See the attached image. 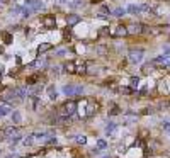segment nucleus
Returning a JSON list of instances; mask_svg holds the SVG:
<instances>
[{"label":"nucleus","mask_w":170,"mask_h":158,"mask_svg":"<svg viewBox=\"0 0 170 158\" xmlns=\"http://www.w3.org/2000/svg\"><path fill=\"white\" fill-rule=\"evenodd\" d=\"M92 4H99V2H102V0H90Z\"/></svg>","instance_id":"37"},{"label":"nucleus","mask_w":170,"mask_h":158,"mask_svg":"<svg viewBox=\"0 0 170 158\" xmlns=\"http://www.w3.org/2000/svg\"><path fill=\"white\" fill-rule=\"evenodd\" d=\"M10 112H12L10 105H7V104H0V117L7 116V114H10Z\"/></svg>","instance_id":"9"},{"label":"nucleus","mask_w":170,"mask_h":158,"mask_svg":"<svg viewBox=\"0 0 170 158\" xmlns=\"http://www.w3.org/2000/svg\"><path fill=\"white\" fill-rule=\"evenodd\" d=\"M116 129H117V124H116V122H109V124L106 126V133L109 134V136H111V134L116 131Z\"/></svg>","instance_id":"16"},{"label":"nucleus","mask_w":170,"mask_h":158,"mask_svg":"<svg viewBox=\"0 0 170 158\" xmlns=\"http://www.w3.org/2000/svg\"><path fill=\"white\" fill-rule=\"evenodd\" d=\"M44 24H46V27H54L56 26V21H54V17H46Z\"/></svg>","instance_id":"19"},{"label":"nucleus","mask_w":170,"mask_h":158,"mask_svg":"<svg viewBox=\"0 0 170 158\" xmlns=\"http://www.w3.org/2000/svg\"><path fill=\"white\" fill-rule=\"evenodd\" d=\"M53 72H54V73H61V66H54Z\"/></svg>","instance_id":"35"},{"label":"nucleus","mask_w":170,"mask_h":158,"mask_svg":"<svg viewBox=\"0 0 170 158\" xmlns=\"http://www.w3.org/2000/svg\"><path fill=\"white\" fill-rule=\"evenodd\" d=\"M36 80H37V75H31V77H27V85H34L36 83Z\"/></svg>","instance_id":"25"},{"label":"nucleus","mask_w":170,"mask_h":158,"mask_svg":"<svg viewBox=\"0 0 170 158\" xmlns=\"http://www.w3.org/2000/svg\"><path fill=\"white\" fill-rule=\"evenodd\" d=\"M32 143H34V134L24 138V145H26V146H29V145H32Z\"/></svg>","instance_id":"27"},{"label":"nucleus","mask_w":170,"mask_h":158,"mask_svg":"<svg viewBox=\"0 0 170 158\" xmlns=\"http://www.w3.org/2000/svg\"><path fill=\"white\" fill-rule=\"evenodd\" d=\"M27 158H31V157H27Z\"/></svg>","instance_id":"42"},{"label":"nucleus","mask_w":170,"mask_h":158,"mask_svg":"<svg viewBox=\"0 0 170 158\" xmlns=\"http://www.w3.org/2000/svg\"><path fill=\"white\" fill-rule=\"evenodd\" d=\"M46 143H49V145H56V138H54V136H49Z\"/></svg>","instance_id":"33"},{"label":"nucleus","mask_w":170,"mask_h":158,"mask_svg":"<svg viewBox=\"0 0 170 158\" xmlns=\"http://www.w3.org/2000/svg\"><path fill=\"white\" fill-rule=\"evenodd\" d=\"M102 158H111V157H102Z\"/></svg>","instance_id":"41"},{"label":"nucleus","mask_w":170,"mask_h":158,"mask_svg":"<svg viewBox=\"0 0 170 158\" xmlns=\"http://www.w3.org/2000/svg\"><path fill=\"white\" fill-rule=\"evenodd\" d=\"M128 14H131V16H138V14H141V7L136 5V4H131V5L126 7Z\"/></svg>","instance_id":"4"},{"label":"nucleus","mask_w":170,"mask_h":158,"mask_svg":"<svg viewBox=\"0 0 170 158\" xmlns=\"http://www.w3.org/2000/svg\"><path fill=\"white\" fill-rule=\"evenodd\" d=\"M129 85H131V89H136L139 85V77H131V80H129Z\"/></svg>","instance_id":"20"},{"label":"nucleus","mask_w":170,"mask_h":158,"mask_svg":"<svg viewBox=\"0 0 170 158\" xmlns=\"http://www.w3.org/2000/svg\"><path fill=\"white\" fill-rule=\"evenodd\" d=\"M153 112H155V109H153V107H146V109L143 111V114H153Z\"/></svg>","instance_id":"32"},{"label":"nucleus","mask_w":170,"mask_h":158,"mask_svg":"<svg viewBox=\"0 0 170 158\" xmlns=\"http://www.w3.org/2000/svg\"><path fill=\"white\" fill-rule=\"evenodd\" d=\"M48 138H49V134H46V133H36L34 134V139H37V141H41V143H46Z\"/></svg>","instance_id":"11"},{"label":"nucleus","mask_w":170,"mask_h":158,"mask_svg":"<svg viewBox=\"0 0 170 158\" xmlns=\"http://www.w3.org/2000/svg\"><path fill=\"white\" fill-rule=\"evenodd\" d=\"M143 60V49H131L129 51V61L131 63H139Z\"/></svg>","instance_id":"3"},{"label":"nucleus","mask_w":170,"mask_h":158,"mask_svg":"<svg viewBox=\"0 0 170 158\" xmlns=\"http://www.w3.org/2000/svg\"><path fill=\"white\" fill-rule=\"evenodd\" d=\"M112 36H126L128 34V27H124V26H116V29L111 32Z\"/></svg>","instance_id":"7"},{"label":"nucleus","mask_w":170,"mask_h":158,"mask_svg":"<svg viewBox=\"0 0 170 158\" xmlns=\"http://www.w3.org/2000/svg\"><path fill=\"white\" fill-rule=\"evenodd\" d=\"M117 114H121L119 107H117V105H112V109L109 111V116H117Z\"/></svg>","instance_id":"24"},{"label":"nucleus","mask_w":170,"mask_h":158,"mask_svg":"<svg viewBox=\"0 0 170 158\" xmlns=\"http://www.w3.org/2000/svg\"><path fill=\"white\" fill-rule=\"evenodd\" d=\"M46 92H48V97H49L51 100H54L56 97H58V92H56V89H54V85H48Z\"/></svg>","instance_id":"8"},{"label":"nucleus","mask_w":170,"mask_h":158,"mask_svg":"<svg viewBox=\"0 0 170 158\" xmlns=\"http://www.w3.org/2000/svg\"><path fill=\"white\" fill-rule=\"evenodd\" d=\"M49 49H51V44H49V42H42V44H39V46H37V53H39V54L49 51Z\"/></svg>","instance_id":"12"},{"label":"nucleus","mask_w":170,"mask_h":158,"mask_svg":"<svg viewBox=\"0 0 170 158\" xmlns=\"http://www.w3.org/2000/svg\"><path fill=\"white\" fill-rule=\"evenodd\" d=\"M2 53H4V48H2V46H0V54H2Z\"/></svg>","instance_id":"39"},{"label":"nucleus","mask_w":170,"mask_h":158,"mask_svg":"<svg viewBox=\"0 0 170 158\" xmlns=\"http://www.w3.org/2000/svg\"><path fill=\"white\" fill-rule=\"evenodd\" d=\"M32 99V109L34 111H39V107H41V99L37 97V95H31Z\"/></svg>","instance_id":"10"},{"label":"nucleus","mask_w":170,"mask_h":158,"mask_svg":"<svg viewBox=\"0 0 170 158\" xmlns=\"http://www.w3.org/2000/svg\"><path fill=\"white\" fill-rule=\"evenodd\" d=\"M75 66H77V63H75V61H68V63L65 65V68H66V72H68V73H77V68H75Z\"/></svg>","instance_id":"13"},{"label":"nucleus","mask_w":170,"mask_h":158,"mask_svg":"<svg viewBox=\"0 0 170 158\" xmlns=\"http://www.w3.org/2000/svg\"><path fill=\"white\" fill-rule=\"evenodd\" d=\"M61 92H63V95H70V97L72 95H80L84 92V87L82 85H77V87L75 85H65L63 89H61Z\"/></svg>","instance_id":"2"},{"label":"nucleus","mask_w":170,"mask_h":158,"mask_svg":"<svg viewBox=\"0 0 170 158\" xmlns=\"http://www.w3.org/2000/svg\"><path fill=\"white\" fill-rule=\"evenodd\" d=\"M75 141L78 143V145H85V143H87V136H84V134H78V136H75Z\"/></svg>","instance_id":"22"},{"label":"nucleus","mask_w":170,"mask_h":158,"mask_svg":"<svg viewBox=\"0 0 170 158\" xmlns=\"http://www.w3.org/2000/svg\"><path fill=\"white\" fill-rule=\"evenodd\" d=\"M141 7V12H151V7H150V4H143V5H139Z\"/></svg>","instance_id":"28"},{"label":"nucleus","mask_w":170,"mask_h":158,"mask_svg":"<svg viewBox=\"0 0 170 158\" xmlns=\"http://www.w3.org/2000/svg\"><path fill=\"white\" fill-rule=\"evenodd\" d=\"M121 92L129 95V94H133V89H131V87H124V89H121Z\"/></svg>","instance_id":"30"},{"label":"nucleus","mask_w":170,"mask_h":158,"mask_svg":"<svg viewBox=\"0 0 170 158\" xmlns=\"http://www.w3.org/2000/svg\"><path fill=\"white\" fill-rule=\"evenodd\" d=\"M78 104L75 100H66L63 105H61V114H66V116H73L75 111H77Z\"/></svg>","instance_id":"1"},{"label":"nucleus","mask_w":170,"mask_h":158,"mask_svg":"<svg viewBox=\"0 0 170 158\" xmlns=\"http://www.w3.org/2000/svg\"><path fill=\"white\" fill-rule=\"evenodd\" d=\"M145 94H146V87H143V89L139 90V95H145Z\"/></svg>","instance_id":"36"},{"label":"nucleus","mask_w":170,"mask_h":158,"mask_svg":"<svg viewBox=\"0 0 170 158\" xmlns=\"http://www.w3.org/2000/svg\"><path fill=\"white\" fill-rule=\"evenodd\" d=\"M21 139H22V136H12L10 138V143H12V145H16V143H19Z\"/></svg>","instance_id":"29"},{"label":"nucleus","mask_w":170,"mask_h":158,"mask_svg":"<svg viewBox=\"0 0 170 158\" xmlns=\"http://www.w3.org/2000/svg\"><path fill=\"white\" fill-rule=\"evenodd\" d=\"M2 36H4V42H5V44H10L12 42V34L10 32H2Z\"/></svg>","instance_id":"21"},{"label":"nucleus","mask_w":170,"mask_h":158,"mask_svg":"<svg viewBox=\"0 0 170 158\" xmlns=\"http://www.w3.org/2000/svg\"><path fill=\"white\" fill-rule=\"evenodd\" d=\"M60 2H61V4H66V2H68V0H60Z\"/></svg>","instance_id":"38"},{"label":"nucleus","mask_w":170,"mask_h":158,"mask_svg":"<svg viewBox=\"0 0 170 158\" xmlns=\"http://www.w3.org/2000/svg\"><path fill=\"white\" fill-rule=\"evenodd\" d=\"M16 94H17V97H19V99H24L26 95H29V94H27V90H26V87H17V89H16Z\"/></svg>","instance_id":"14"},{"label":"nucleus","mask_w":170,"mask_h":158,"mask_svg":"<svg viewBox=\"0 0 170 158\" xmlns=\"http://www.w3.org/2000/svg\"><path fill=\"white\" fill-rule=\"evenodd\" d=\"M66 53H68V49H58V51H56V56H65Z\"/></svg>","instance_id":"31"},{"label":"nucleus","mask_w":170,"mask_h":158,"mask_svg":"<svg viewBox=\"0 0 170 158\" xmlns=\"http://www.w3.org/2000/svg\"><path fill=\"white\" fill-rule=\"evenodd\" d=\"M97 148H99V150H106V148H107V143L104 141V139H97Z\"/></svg>","instance_id":"26"},{"label":"nucleus","mask_w":170,"mask_h":158,"mask_svg":"<svg viewBox=\"0 0 170 158\" xmlns=\"http://www.w3.org/2000/svg\"><path fill=\"white\" fill-rule=\"evenodd\" d=\"M32 12H34V10H32V7L27 5V7H24V9H22V16H24V17H29Z\"/></svg>","instance_id":"23"},{"label":"nucleus","mask_w":170,"mask_h":158,"mask_svg":"<svg viewBox=\"0 0 170 158\" xmlns=\"http://www.w3.org/2000/svg\"><path fill=\"white\" fill-rule=\"evenodd\" d=\"M80 22V16H77V14H70L68 17H66V24H68V27L75 26V24H78Z\"/></svg>","instance_id":"6"},{"label":"nucleus","mask_w":170,"mask_h":158,"mask_svg":"<svg viewBox=\"0 0 170 158\" xmlns=\"http://www.w3.org/2000/svg\"><path fill=\"white\" fill-rule=\"evenodd\" d=\"M12 122H16V124H19V122H22V116L19 111H14L12 112Z\"/></svg>","instance_id":"17"},{"label":"nucleus","mask_w":170,"mask_h":158,"mask_svg":"<svg viewBox=\"0 0 170 158\" xmlns=\"http://www.w3.org/2000/svg\"><path fill=\"white\" fill-rule=\"evenodd\" d=\"M169 100H165V102H163V100H162V102H160V107H162V109H163V107H169Z\"/></svg>","instance_id":"34"},{"label":"nucleus","mask_w":170,"mask_h":158,"mask_svg":"<svg viewBox=\"0 0 170 158\" xmlns=\"http://www.w3.org/2000/svg\"><path fill=\"white\" fill-rule=\"evenodd\" d=\"M126 14H128V10L124 7H117L116 10H114V16L116 17H122V16H126Z\"/></svg>","instance_id":"18"},{"label":"nucleus","mask_w":170,"mask_h":158,"mask_svg":"<svg viewBox=\"0 0 170 158\" xmlns=\"http://www.w3.org/2000/svg\"><path fill=\"white\" fill-rule=\"evenodd\" d=\"M143 31H145V26H141V24H133V26L128 27V32H131V34H139Z\"/></svg>","instance_id":"5"},{"label":"nucleus","mask_w":170,"mask_h":158,"mask_svg":"<svg viewBox=\"0 0 170 158\" xmlns=\"http://www.w3.org/2000/svg\"><path fill=\"white\" fill-rule=\"evenodd\" d=\"M4 134H5V136H9V138H12L14 134H17V127H14V126L5 127V129H4Z\"/></svg>","instance_id":"15"},{"label":"nucleus","mask_w":170,"mask_h":158,"mask_svg":"<svg viewBox=\"0 0 170 158\" xmlns=\"http://www.w3.org/2000/svg\"><path fill=\"white\" fill-rule=\"evenodd\" d=\"M7 158H16V157H14V155H9V157H7Z\"/></svg>","instance_id":"40"}]
</instances>
